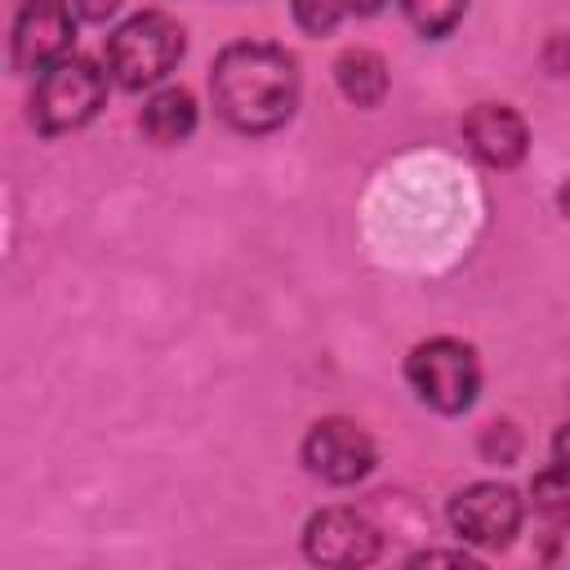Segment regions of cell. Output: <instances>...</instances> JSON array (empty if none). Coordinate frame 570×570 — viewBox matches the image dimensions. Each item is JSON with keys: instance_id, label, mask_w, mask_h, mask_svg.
I'll return each instance as SVG.
<instances>
[{"instance_id": "cell-8", "label": "cell", "mask_w": 570, "mask_h": 570, "mask_svg": "<svg viewBox=\"0 0 570 570\" xmlns=\"http://www.w3.org/2000/svg\"><path fill=\"white\" fill-rule=\"evenodd\" d=\"M76 36V18L67 0H22L13 18V49L9 67L13 71H45L58 58H67Z\"/></svg>"}, {"instance_id": "cell-15", "label": "cell", "mask_w": 570, "mask_h": 570, "mask_svg": "<svg viewBox=\"0 0 570 570\" xmlns=\"http://www.w3.org/2000/svg\"><path fill=\"white\" fill-rule=\"evenodd\" d=\"M543 62H548V71H552V76H570V36H566V31H557V36L548 40Z\"/></svg>"}, {"instance_id": "cell-5", "label": "cell", "mask_w": 570, "mask_h": 570, "mask_svg": "<svg viewBox=\"0 0 570 570\" xmlns=\"http://www.w3.org/2000/svg\"><path fill=\"white\" fill-rule=\"evenodd\" d=\"M374 436L352 419H316L303 436V468L330 485H356L374 472Z\"/></svg>"}, {"instance_id": "cell-20", "label": "cell", "mask_w": 570, "mask_h": 570, "mask_svg": "<svg viewBox=\"0 0 570 570\" xmlns=\"http://www.w3.org/2000/svg\"><path fill=\"white\" fill-rule=\"evenodd\" d=\"M557 209H561V214L570 218V178H566V183L557 187Z\"/></svg>"}, {"instance_id": "cell-7", "label": "cell", "mask_w": 570, "mask_h": 570, "mask_svg": "<svg viewBox=\"0 0 570 570\" xmlns=\"http://www.w3.org/2000/svg\"><path fill=\"white\" fill-rule=\"evenodd\" d=\"M379 548V525L356 508H321L303 525V552L316 566H370Z\"/></svg>"}, {"instance_id": "cell-12", "label": "cell", "mask_w": 570, "mask_h": 570, "mask_svg": "<svg viewBox=\"0 0 570 570\" xmlns=\"http://www.w3.org/2000/svg\"><path fill=\"white\" fill-rule=\"evenodd\" d=\"M530 503L534 512L552 525V530H566L570 525V468L557 463V468H543L530 485Z\"/></svg>"}, {"instance_id": "cell-17", "label": "cell", "mask_w": 570, "mask_h": 570, "mask_svg": "<svg viewBox=\"0 0 570 570\" xmlns=\"http://www.w3.org/2000/svg\"><path fill=\"white\" fill-rule=\"evenodd\" d=\"M76 4V13L85 18V22H107L125 0H71Z\"/></svg>"}, {"instance_id": "cell-10", "label": "cell", "mask_w": 570, "mask_h": 570, "mask_svg": "<svg viewBox=\"0 0 570 570\" xmlns=\"http://www.w3.org/2000/svg\"><path fill=\"white\" fill-rule=\"evenodd\" d=\"M142 134L160 147H174L183 138H191L196 129V98L183 89V85H169V89H156L147 102H142V116H138Z\"/></svg>"}, {"instance_id": "cell-9", "label": "cell", "mask_w": 570, "mask_h": 570, "mask_svg": "<svg viewBox=\"0 0 570 570\" xmlns=\"http://www.w3.org/2000/svg\"><path fill=\"white\" fill-rule=\"evenodd\" d=\"M463 138L490 169H517L530 151V129L508 102H476L463 116Z\"/></svg>"}, {"instance_id": "cell-18", "label": "cell", "mask_w": 570, "mask_h": 570, "mask_svg": "<svg viewBox=\"0 0 570 570\" xmlns=\"http://www.w3.org/2000/svg\"><path fill=\"white\" fill-rule=\"evenodd\" d=\"M552 454H557V463H566V468H570V423L552 436Z\"/></svg>"}, {"instance_id": "cell-6", "label": "cell", "mask_w": 570, "mask_h": 570, "mask_svg": "<svg viewBox=\"0 0 570 570\" xmlns=\"http://www.w3.org/2000/svg\"><path fill=\"white\" fill-rule=\"evenodd\" d=\"M521 517H525V503L503 481H476V485H463L450 499L454 534L476 543V548H508L521 530Z\"/></svg>"}, {"instance_id": "cell-2", "label": "cell", "mask_w": 570, "mask_h": 570, "mask_svg": "<svg viewBox=\"0 0 570 570\" xmlns=\"http://www.w3.org/2000/svg\"><path fill=\"white\" fill-rule=\"evenodd\" d=\"M183 53H187V36H183L178 18H169L160 9L134 13L129 22H120L107 36V71H111V80L120 89L160 85L178 67Z\"/></svg>"}, {"instance_id": "cell-14", "label": "cell", "mask_w": 570, "mask_h": 570, "mask_svg": "<svg viewBox=\"0 0 570 570\" xmlns=\"http://www.w3.org/2000/svg\"><path fill=\"white\" fill-rule=\"evenodd\" d=\"M289 9H294V22H298L307 36H325V31H334L338 18L347 13L343 0H289Z\"/></svg>"}, {"instance_id": "cell-11", "label": "cell", "mask_w": 570, "mask_h": 570, "mask_svg": "<svg viewBox=\"0 0 570 570\" xmlns=\"http://www.w3.org/2000/svg\"><path fill=\"white\" fill-rule=\"evenodd\" d=\"M334 80L343 89L347 102L356 107H379L387 98V62L374 53V49H343L334 58Z\"/></svg>"}, {"instance_id": "cell-13", "label": "cell", "mask_w": 570, "mask_h": 570, "mask_svg": "<svg viewBox=\"0 0 570 570\" xmlns=\"http://www.w3.org/2000/svg\"><path fill=\"white\" fill-rule=\"evenodd\" d=\"M401 9H405L410 27H414L419 36H428V40H445V36L459 27L468 0H401Z\"/></svg>"}, {"instance_id": "cell-4", "label": "cell", "mask_w": 570, "mask_h": 570, "mask_svg": "<svg viewBox=\"0 0 570 570\" xmlns=\"http://www.w3.org/2000/svg\"><path fill=\"white\" fill-rule=\"evenodd\" d=\"M405 383L436 414H463V410H472V401L481 392V361H476L472 343L441 334V338L419 343L405 356Z\"/></svg>"}, {"instance_id": "cell-3", "label": "cell", "mask_w": 570, "mask_h": 570, "mask_svg": "<svg viewBox=\"0 0 570 570\" xmlns=\"http://www.w3.org/2000/svg\"><path fill=\"white\" fill-rule=\"evenodd\" d=\"M102 102H107V71H98V62L80 53H67L40 71L31 94V125L45 138H58L89 125L102 111Z\"/></svg>"}, {"instance_id": "cell-19", "label": "cell", "mask_w": 570, "mask_h": 570, "mask_svg": "<svg viewBox=\"0 0 570 570\" xmlns=\"http://www.w3.org/2000/svg\"><path fill=\"white\" fill-rule=\"evenodd\" d=\"M387 0H343V9L347 13H361V18H370V13H379Z\"/></svg>"}, {"instance_id": "cell-1", "label": "cell", "mask_w": 570, "mask_h": 570, "mask_svg": "<svg viewBox=\"0 0 570 570\" xmlns=\"http://www.w3.org/2000/svg\"><path fill=\"white\" fill-rule=\"evenodd\" d=\"M298 58L272 40H236L214 58L209 94L236 134H272L298 107Z\"/></svg>"}, {"instance_id": "cell-16", "label": "cell", "mask_w": 570, "mask_h": 570, "mask_svg": "<svg viewBox=\"0 0 570 570\" xmlns=\"http://www.w3.org/2000/svg\"><path fill=\"white\" fill-rule=\"evenodd\" d=\"M410 566H463V570H468V566H476V557H468L463 548H459V552L428 548V552H414V557H410Z\"/></svg>"}]
</instances>
